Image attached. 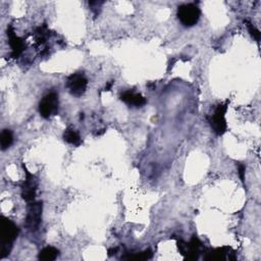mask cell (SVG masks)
<instances>
[{
	"label": "cell",
	"mask_w": 261,
	"mask_h": 261,
	"mask_svg": "<svg viewBox=\"0 0 261 261\" xmlns=\"http://www.w3.org/2000/svg\"><path fill=\"white\" fill-rule=\"evenodd\" d=\"M201 245H202L201 242L196 237H194L189 243L180 242L179 249H180V252L183 255H185L186 259L195 260L198 258V256L200 254Z\"/></svg>",
	"instance_id": "obj_7"
},
{
	"label": "cell",
	"mask_w": 261,
	"mask_h": 261,
	"mask_svg": "<svg viewBox=\"0 0 261 261\" xmlns=\"http://www.w3.org/2000/svg\"><path fill=\"white\" fill-rule=\"evenodd\" d=\"M24 170L26 172L27 178L26 181L22 187V196L23 198L28 202L31 203L35 200L36 197V190H37V180L35 179V177L33 175H31L24 167Z\"/></svg>",
	"instance_id": "obj_8"
},
{
	"label": "cell",
	"mask_w": 261,
	"mask_h": 261,
	"mask_svg": "<svg viewBox=\"0 0 261 261\" xmlns=\"http://www.w3.org/2000/svg\"><path fill=\"white\" fill-rule=\"evenodd\" d=\"M63 139L68 143H70L72 145H75V146H79L82 143V139H81L79 133L77 132V130H75L74 128H71V127H69L64 130Z\"/></svg>",
	"instance_id": "obj_11"
},
{
	"label": "cell",
	"mask_w": 261,
	"mask_h": 261,
	"mask_svg": "<svg viewBox=\"0 0 261 261\" xmlns=\"http://www.w3.org/2000/svg\"><path fill=\"white\" fill-rule=\"evenodd\" d=\"M247 23V22H246ZM248 25H247V27H248V29H249V32H250V34L258 41L259 39H260V32L253 26V25H251L250 23H247Z\"/></svg>",
	"instance_id": "obj_15"
},
{
	"label": "cell",
	"mask_w": 261,
	"mask_h": 261,
	"mask_svg": "<svg viewBox=\"0 0 261 261\" xmlns=\"http://www.w3.org/2000/svg\"><path fill=\"white\" fill-rule=\"evenodd\" d=\"M152 257V253L150 250H146L144 252H141L139 254H137L136 256H129L126 257L127 259H133V260H147L150 259Z\"/></svg>",
	"instance_id": "obj_14"
},
{
	"label": "cell",
	"mask_w": 261,
	"mask_h": 261,
	"mask_svg": "<svg viewBox=\"0 0 261 261\" xmlns=\"http://www.w3.org/2000/svg\"><path fill=\"white\" fill-rule=\"evenodd\" d=\"M58 110V96L55 93H49L42 98L39 103V112L44 118H49Z\"/></svg>",
	"instance_id": "obj_3"
},
{
	"label": "cell",
	"mask_w": 261,
	"mask_h": 261,
	"mask_svg": "<svg viewBox=\"0 0 261 261\" xmlns=\"http://www.w3.org/2000/svg\"><path fill=\"white\" fill-rule=\"evenodd\" d=\"M87 85L88 81L82 74H74L67 81V87L75 97H81L86 92Z\"/></svg>",
	"instance_id": "obj_4"
},
{
	"label": "cell",
	"mask_w": 261,
	"mask_h": 261,
	"mask_svg": "<svg viewBox=\"0 0 261 261\" xmlns=\"http://www.w3.org/2000/svg\"><path fill=\"white\" fill-rule=\"evenodd\" d=\"M225 111H226V106L225 105H218L217 108L215 109L213 115L211 116V119H210L211 126L214 129L215 134L218 135V136L224 134L225 129H226Z\"/></svg>",
	"instance_id": "obj_6"
},
{
	"label": "cell",
	"mask_w": 261,
	"mask_h": 261,
	"mask_svg": "<svg viewBox=\"0 0 261 261\" xmlns=\"http://www.w3.org/2000/svg\"><path fill=\"white\" fill-rule=\"evenodd\" d=\"M120 100L123 101L124 103H126L127 105H132V106H136V107H142L143 105L146 104V99L142 95L136 94L130 91L123 92L120 95Z\"/></svg>",
	"instance_id": "obj_9"
},
{
	"label": "cell",
	"mask_w": 261,
	"mask_h": 261,
	"mask_svg": "<svg viewBox=\"0 0 261 261\" xmlns=\"http://www.w3.org/2000/svg\"><path fill=\"white\" fill-rule=\"evenodd\" d=\"M58 250L54 247H46L39 253V259L43 261H52L55 260L58 256Z\"/></svg>",
	"instance_id": "obj_12"
},
{
	"label": "cell",
	"mask_w": 261,
	"mask_h": 261,
	"mask_svg": "<svg viewBox=\"0 0 261 261\" xmlns=\"http://www.w3.org/2000/svg\"><path fill=\"white\" fill-rule=\"evenodd\" d=\"M178 18L184 26L192 27L200 19V10L193 4L183 5L178 10Z\"/></svg>",
	"instance_id": "obj_2"
},
{
	"label": "cell",
	"mask_w": 261,
	"mask_h": 261,
	"mask_svg": "<svg viewBox=\"0 0 261 261\" xmlns=\"http://www.w3.org/2000/svg\"><path fill=\"white\" fill-rule=\"evenodd\" d=\"M42 216V203L41 202H31L29 203L28 213L26 218V227L30 231H35L40 222Z\"/></svg>",
	"instance_id": "obj_5"
},
{
	"label": "cell",
	"mask_w": 261,
	"mask_h": 261,
	"mask_svg": "<svg viewBox=\"0 0 261 261\" xmlns=\"http://www.w3.org/2000/svg\"><path fill=\"white\" fill-rule=\"evenodd\" d=\"M14 142V135L12 130L4 129L2 135H0V144H2V149L6 150L12 146Z\"/></svg>",
	"instance_id": "obj_13"
},
{
	"label": "cell",
	"mask_w": 261,
	"mask_h": 261,
	"mask_svg": "<svg viewBox=\"0 0 261 261\" xmlns=\"http://www.w3.org/2000/svg\"><path fill=\"white\" fill-rule=\"evenodd\" d=\"M8 36L10 38V44H11V47L13 49V56L18 57L23 52V50L25 48L24 42L21 38H19L15 34V31L12 27L8 29Z\"/></svg>",
	"instance_id": "obj_10"
},
{
	"label": "cell",
	"mask_w": 261,
	"mask_h": 261,
	"mask_svg": "<svg viewBox=\"0 0 261 261\" xmlns=\"http://www.w3.org/2000/svg\"><path fill=\"white\" fill-rule=\"evenodd\" d=\"M19 234L18 226L9 218L3 217L2 221V258L8 256L13 248V244Z\"/></svg>",
	"instance_id": "obj_1"
},
{
	"label": "cell",
	"mask_w": 261,
	"mask_h": 261,
	"mask_svg": "<svg viewBox=\"0 0 261 261\" xmlns=\"http://www.w3.org/2000/svg\"><path fill=\"white\" fill-rule=\"evenodd\" d=\"M239 175H240L241 180L244 182V179H245V167L242 166V165L239 166Z\"/></svg>",
	"instance_id": "obj_16"
}]
</instances>
